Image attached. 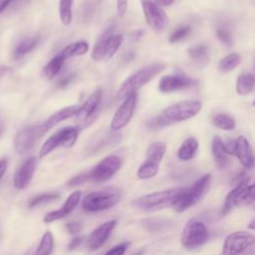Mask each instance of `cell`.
Instances as JSON below:
<instances>
[{
	"label": "cell",
	"instance_id": "cell-26",
	"mask_svg": "<svg viewBox=\"0 0 255 255\" xmlns=\"http://www.w3.org/2000/svg\"><path fill=\"white\" fill-rule=\"evenodd\" d=\"M236 92L241 96L250 94L254 87V77L250 73H242L236 80Z\"/></svg>",
	"mask_w": 255,
	"mask_h": 255
},
{
	"label": "cell",
	"instance_id": "cell-50",
	"mask_svg": "<svg viewBox=\"0 0 255 255\" xmlns=\"http://www.w3.org/2000/svg\"><path fill=\"white\" fill-rule=\"evenodd\" d=\"M7 71H8L7 67H0V77L3 76Z\"/></svg>",
	"mask_w": 255,
	"mask_h": 255
},
{
	"label": "cell",
	"instance_id": "cell-10",
	"mask_svg": "<svg viewBox=\"0 0 255 255\" xmlns=\"http://www.w3.org/2000/svg\"><path fill=\"white\" fill-rule=\"evenodd\" d=\"M103 100L102 89H97L88 100L79 108L76 116L77 122L82 125V128L90 126L100 114L101 104Z\"/></svg>",
	"mask_w": 255,
	"mask_h": 255
},
{
	"label": "cell",
	"instance_id": "cell-5",
	"mask_svg": "<svg viewBox=\"0 0 255 255\" xmlns=\"http://www.w3.org/2000/svg\"><path fill=\"white\" fill-rule=\"evenodd\" d=\"M250 177H246L238 182V184L226 195L222 214H227L234 207L243 205H252L254 202V184L249 183Z\"/></svg>",
	"mask_w": 255,
	"mask_h": 255
},
{
	"label": "cell",
	"instance_id": "cell-24",
	"mask_svg": "<svg viewBox=\"0 0 255 255\" xmlns=\"http://www.w3.org/2000/svg\"><path fill=\"white\" fill-rule=\"evenodd\" d=\"M198 149V141L195 137L186 138L177 150V156L179 159L187 161L192 159Z\"/></svg>",
	"mask_w": 255,
	"mask_h": 255
},
{
	"label": "cell",
	"instance_id": "cell-2",
	"mask_svg": "<svg viewBox=\"0 0 255 255\" xmlns=\"http://www.w3.org/2000/svg\"><path fill=\"white\" fill-rule=\"evenodd\" d=\"M184 188H170L135 198L132 205L145 211H154L172 206Z\"/></svg>",
	"mask_w": 255,
	"mask_h": 255
},
{
	"label": "cell",
	"instance_id": "cell-48",
	"mask_svg": "<svg viewBox=\"0 0 255 255\" xmlns=\"http://www.w3.org/2000/svg\"><path fill=\"white\" fill-rule=\"evenodd\" d=\"M14 1L16 0H0V14Z\"/></svg>",
	"mask_w": 255,
	"mask_h": 255
},
{
	"label": "cell",
	"instance_id": "cell-41",
	"mask_svg": "<svg viewBox=\"0 0 255 255\" xmlns=\"http://www.w3.org/2000/svg\"><path fill=\"white\" fill-rule=\"evenodd\" d=\"M128 247V243L124 242L120 243L116 246H114L112 249H110L108 252H106L104 255H124Z\"/></svg>",
	"mask_w": 255,
	"mask_h": 255
},
{
	"label": "cell",
	"instance_id": "cell-20",
	"mask_svg": "<svg viewBox=\"0 0 255 255\" xmlns=\"http://www.w3.org/2000/svg\"><path fill=\"white\" fill-rule=\"evenodd\" d=\"M80 198H81V192L80 191L73 192L72 194L69 195V197L66 199L64 205L60 209L51 211V212H49L48 214L45 215L44 222L51 223L53 221H56V220H59V219H62L64 217H66L78 205V203L80 201Z\"/></svg>",
	"mask_w": 255,
	"mask_h": 255
},
{
	"label": "cell",
	"instance_id": "cell-27",
	"mask_svg": "<svg viewBox=\"0 0 255 255\" xmlns=\"http://www.w3.org/2000/svg\"><path fill=\"white\" fill-rule=\"evenodd\" d=\"M39 43V37H30L22 40L15 48L13 56L15 59H20L32 52Z\"/></svg>",
	"mask_w": 255,
	"mask_h": 255
},
{
	"label": "cell",
	"instance_id": "cell-43",
	"mask_svg": "<svg viewBox=\"0 0 255 255\" xmlns=\"http://www.w3.org/2000/svg\"><path fill=\"white\" fill-rule=\"evenodd\" d=\"M128 9V0H117V14L120 18L124 17Z\"/></svg>",
	"mask_w": 255,
	"mask_h": 255
},
{
	"label": "cell",
	"instance_id": "cell-25",
	"mask_svg": "<svg viewBox=\"0 0 255 255\" xmlns=\"http://www.w3.org/2000/svg\"><path fill=\"white\" fill-rule=\"evenodd\" d=\"M65 63V59L61 54H58L54 58H52L44 67L43 75L47 80H53L61 71L63 65Z\"/></svg>",
	"mask_w": 255,
	"mask_h": 255
},
{
	"label": "cell",
	"instance_id": "cell-7",
	"mask_svg": "<svg viewBox=\"0 0 255 255\" xmlns=\"http://www.w3.org/2000/svg\"><path fill=\"white\" fill-rule=\"evenodd\" d=\"M166 144L163 141H154L147 147L145 160L137 169V177L139 179H148L153 177L159 168V163L165 153Z\"/></svg>",
	"mask_w": 255,
	"mask_h": 255
},
{
	"label": "cell",
	"instance_id": "cell-37",
	"mask_svg": "<svg viewBox=\"0 0 255 255\" xmlns=\"http://www.w3.org/2000/svg\"><path fill=\"white\" fill-rule=\"evenodd\" d=\"M192 31V28L191 26L189 25H184V26H181L179 28H177L176 30H174L171 35L169 36V43L173 44V43H177L181 40H183L184 38H186Z\"/></svg>",
	"mask_w": 255,
	"mask_h": 255
},
{
	"label": "cell",
	"instance_id": "cell-19",
	"mask_svg": "<svg viewBox=\"0 0 255 255\" xmlns=\"http://www.w3.org/2000/svg\"><path fill=\"white\" fill-rule=\"evenodd\" d=\"M79 108L80 107L77 105L63 108V109L57 111L56 113H54L52 116H50L45 122H43L42 124H39V128H40V130L43 133V135L47 131H49L52 128H54L56 125H58L59 123L69 119L72 116H75L77 114Z\"/></svg>",
	"mask_w": 255,
	"mask_h": 255
},
{
	"label": "cell",
	"instance_id": "cell-51",
	"mask_svg": "<svg viewBox=\"0 0 255 255\" xmlns=\"http://www.w3.org/2000/svg\"><path fill=\"white\" fill-rule=\"evenodd\" d=\"M143 253H144V249H139V250H137L135 253H133L131 255H143Z\"/></svg>",
	"mask_w": 255,
	"mask_h": 255
},
{
	"label": "cell",
	"instance_id": "cell-28",
	"mask_svg": "<svg viewBox=\"0 0 255 255\" xmlns=\"http://www.w3.org/2000/svg\"><path fill=\"white\" fill-rule=\"evenodd\" d=\"M89 50V44L85 41H77L74 43L69 44L67 47H65L61 51L62 57L66 60L70 57H75V56H81L84 55L88 52Z\"/></svg>",
	"mask_w": 255,
	"mask_h": 255
},
{
	"label": "cell",
	"instance_id": "cell-31",
	"mask_svg": "<svg viewBox=\"0 0 255 255\" xmlns=\"http://www.w3.org/2000/svg\"><path fill=\"white\" fill-rule=\"evenodd\" d=\"M212 124L216 128L223 130H232L235 128L236 126L235 120L231 116L223 113L214 115V117L212 118Z\"/></svg>",
	"mask_w": 255,
	"mask_h": 255
},
{
	"label": "cell",
	"instance_id": "cell-44",
	"mask_svg": "<svg viewBox=\"0 0 255 255\" xmlns=\"http://www.w3.org/2000/svg\"><path fill=\"white\" fill-rule=\"evenodd\" d=\"M142 36H143V30L142 29H134V30H132L128 33V39L132 43L137 42Z\"/></svg>",
	"mask_w": 255,
	"mask_h": 255
},
{
	"label": "cell",
	"instance_id": "cell-15",
	"mask_svg": "<svg viewBox=\"0 0 255 255\" xmlns=\"http://www.w3.org/2000/svg\"><path fill=\"white\" fill-rule=\"evenodd\" d=\"M197 80L185 75L174 74L161 77L158 83V90L161 93H173L181 90H186L197 86Z\"/></svg>",
	"mask_w": 255,
	"mask_h": 255
},
{
	"label": "cell",
	"instance_id": "cell-45",
	"mask_svg": "<svg viewBox=\"0 0 255 255\" xmlns=\"http://www.w3.org/2000/svg\"><path fill=\"white\" fill-rule=\"evenodd\" d=\"M84 242V236H80V237H75L71 240V242L68 245V250H74L78 247H80L82 245V243Z\"/></svg>",
	"mask_w": 255,
	"mask_h": 255
},
{
	"label": "cell",
	"instance_id": "cell-34",
	"mask_svg": "<svg viewBox=\"0 0 255 255\" xmlns=\"http://www.w3.org/2000/svg\"><path fill=\"white\" fill-rule=\"evenodd\" d=\"M169 221L166 219H157V218H147L142 220V225L145 229L149 231H161L165 228H168Z\"/></svg>",
	"mask_w": 255,
	"mask_h": 255
},
{
	"label": "cell",
	"instance_id": "cell-35",
	"mask_svg": "<svg viewBox=\"0 0 255 255\" xmlns=\"http://www.w3.org/2000/svg\"><path fill=\"white\" fill-rule=\"evenodd\" d=\"M123 42H124V36L123 35H113L110 38L109 42H108L105 59L112 58L116 54V52L119 50V48L121 47Z\"/></svg>",
	"mask_w": 255,
	"mask_h": 255
},
{
	"label": "cell",
	"instance_id": "cell-12",
	"mask_svg": "<svg viewBox=\"0 0 255 255\" xmlns=\"http://www.w3.org/2000/svg\"><path fill=\"white\" fill-rule=\"evenodd\" d=\"M255 237L247 231H236L229 234L224 241L221 255H240L254 244Z\"/></svg>",
	"mask_w": 255,
	"mask_h": 255
},
{
	"label": "cell",
	"instance_id": "cell-21",
	"mask_svg": "<svg viewBox=\"0 0 255 255\" xmlns=\"http://www.w3.org/2000/svg\"><path fill=\"white\" fill-rule=\"evenodd\" d=\"M234 154L237 156V158L244 167L252 168L254 163L252 147L245 136L240 135L236 138Z\"/></svg>",
	"mask_w": 255,
	"mask_h": 255
},
{
	"label": "cell",
	"instance_id": "cell-38",
	"mask_svg": "<svg viewBox=\"0 0 255 255\" xmlns=\"http://www.w3.org/2000/svg\"><path fill=\"white\" fill-rule=\"evenodd\" d=\"M216 37L217 39L224 45L226 46H231L232 45V34L230 31L224 27H218L216 29Z\"/></svg>",
	"mask_w": 255,
	"mask_h": 255
},
{
	"label": "cell",
	"instance_id": "cell-3",
	"mask_svg": "<svg viewBox=\"0 0 255 255\" xmlns=\"http://www.w3.org/2000/svg\"><path fill=\"white\" fill-rule=\"evenodd\" d=\"M121 189L117 187H106L102 190L94 191L88 194L84 199L82 206L87 212H97L110 209L121 199Z\"/></svg>",
	"mask_w": 255,
	"mask_h": 255
},
{
	"label": "cell",
	"instance_id": "cell-29",
	"mask_svg": "<svg viewBox=\"0 0 255 255\" xmlns=\"http://www.w3.org/2000/svg\"><path fill=\"white\" fill-rule=\"evenodd\" d=\"M187 54L192 61L199 64H203L208 61L209 49H208V46L204 44H197L188 48Z\"/></svg>",
	"mask_w": 255,
	"mask_h": 255
},
{
	"label": "cell",
	"instance_id": "cell-4",
	"mask_svg": "<svg viewBox=\"0 0 255 255\" xmlns=\"http://www.w3.org/2000/svg\"><path fill=\"white\" fill-rule=\"evenodd\" d=\"M211 183V175L209 173L202 175L188 189H184L179 197L172 205L175 211L182 212L196 204L208 191Z\"/></svg>",
	"mask_w": 255,
	"mask_h": 255
},
{
	"label": "cell",
	"instance_id": "cell-47",
	"mask_svg": "<svg viewBox=\"0 0 255 255\" xmlns=\"http://www.w3.org/2000/svg\"><path fill=\"white\" fill-rule=\"evenodd\" d=\"M73 78H74V75H72V74H70V75L64 77V78L59 82V87H60V88L66 87L67 85H69V84L73 81Z\"/></svg>",
	"mask_w": 255,
	"mask_h": 255
},
{
	"label": "cell",
	"instance_id": "cell-46",
	"mask_svg": "<svg viewBox=\"0 0 255 255\" xmlns=\"http://www.w3.org/2000/svg\"><path fill=\"white\" fill-rule=\"evenodd\" d=\"M7 167H8V160L6 158L0 159V180L4 176V174L7 170Z\"/></svg>",
	"mask_w": 255,
	"mask_h": 255
},
{
	"label": "cell",
	"instance_id": "cell-36",
	"mask_svg": "<svg viewBox=\"0 0 255 255\" xmlns=\"http://www.w3.org/2000/svg\"><path fill=\"white\" fill-rule=\"evenodd\" d=\"M60 197V195L58 193H44L41 195H38L36 197H34L33 199H31V201L29 202V207L33 208L42 204H46L49 203L51 201H54L56 199H58Z\"/></svg>",
	"mask_w": 255,
	"mask_h": 255
},
{
	"label": "cell",
	"instance_id": "cell-16",
	"mask_svg": "<svg viewBox=\"0 0 255 255\" xmlns=\"http://www.w3.org/2000/svg\"><path fill=\"white\" fill-rule=\"evenodd\" d=\"M42 137L38 125L21 129L14 138V146L19 154H26L34 145L37 139Z\"/></svg>",
	"mask_w": 255,
	"mask_h": 255
},
{
	"label": "cell",
	"instance_id": "cell-14",
	"mask_svg": "<svg viewBox=\"0 0 255 255\" xmlns=\"http://www.w3.org/2000/svg\"><path fill=\"white\" fill-rule=\"evenodd\" d=\"M143 15L148 26L155 32H162L167 23L164 11L151 0H140Z\"/></svg>",
	"mask_w": 255,
	"mask_h": 255
},
{
	"label": "cell",
	"instance_id": "cell-49",
	"mask_svg": "<svg viewBox=\"0 0 255 255\" xmlns=\"http://www.w3.org/2000/svg\"><path fill=\"white\" fill-rule=\"evenodd\" d=\"M174 0H156L158 6H170Z\"/></svg>",
	"mask_w": 255,
	"mask_h": 255
},
{
	"label": "cell",
	"instance_id": "cell-17",
	"mask_svg": "<svg viewBox=\"0 0 255 255\" xmlns=\"http://www.w3.org/2000/svg\"><path fill=\"white\" fill-rule=\"evenodd\" d=\"M117 225V220H109L98 226L88 237L87 246L90 250L94 251L101 248L110 237L111 233Z\"/></svg>",
	"mask_w": 255,
	"mask_h": 255
},
{
	"label": "cell",
	"instance_id": "cell-40",
	"mask_svg": "<svg viewBox=\"0 0 255 255\" xmlns=\"http://www.w3.org/2000/svg\"><path fill=\"white\" fill-rule=\"evenodd\" d=\"M89 181V174H88V171L87 172H83V173H80L76 176H74L69 182H68V185L69 186H78L80 184H83L85 182Z\"/></svg>",
	"mask_w": 255,
	"mask_h": 255
},
{
	"label": "cell",
	"instance_id": "cell-18",
	"mask_svg": "<svg viewBox=\"0 0 255 255\" xmlns=\"http://www.w3.org/2000/svg\"><path fill=\"white\" fill-rule=\"evenodd\" d=\"M37 167V158L31 156L27 158L18 168L14 175V186L17 189H25L29 186Z\"/></svg>",
	"mask_w": 255,
	"mask_h": 255
},
{
	"label": "cell",
	"instance_id": "cell-39",
	"mask_svg": "<svg viewBox=\"0 0 255 255\" xmlns=\"http://www.w3.org/2000/svg\"><path fill=\"white\" fill-rule=\"evenodd\" d=\"M146 126H147V128L149 129H153L154 130V129H158V128H161L163 127H166L167 124L165 123V121L163 120L161 115H159V116L151 119L149 122H147Z\"/></svg>",
	"mask_w": 255,
	"mask_h": 255
},
{
	"label": "cell",
	"instance_id": "cell-22",
	"mask_svg": "<svg viewBox=\"0 0 255 255\" xmlns=\"http://www.w3.org/2000/svg\"><path fill=\"white\" fill-rule=\"evenodd\" d=\"M211 151L216 165L219 168H226L229 164V154L227 153L223 140L219 135H214L211 142Z\"/></svg>",
	"mask_w": 255,
	"mask_h": 255
},
{
	"label": "cell",
	"instance_id": "cell-9",
	"mask_svg": "<svg viewBox=\"0 0 255 255\" xmlns=\"http://www.w3.org/2000/svg\"><path fill=\"white\" fill-rule=\"evenodd\" d=\"M80 133L79 127H66L51 135L41 146L39 157H44L59 146L72 147Z\"/></svg>",
	"mask_w": 255,
	"mask_h": 255
},
{
	"label": "cell",
	"instance_id": "cell-13",
	"mask_svg": "<svg viewBox=\"0 0 255 255\" xmlns=\"http://www.w3.org/2000/svg\"><path fill=\"white\" fill-rule=\"evenodd\" d=\"M137 102V94L132 93L124 99L122 105L115 113L112 122H111V129L112 130H120L124 128L131 120Z\"/></svg>",
	"mask_w": 255,
	"mask_h": 255
},
{
	"label": "cell",
	"instance_id": "cell-42",
	"mask_svg": "<svg viewBox=\"0 0 255 255\" xmlns=\"http://www.w3.org/2000/svg\"><path fill=\"white\" fill-rule=\"evenodd\" d=\"M65 228L66 230L68 231V233L72 234V235H75L77 233H79L82 229V224L78 221H72V222H69L65 225Z\"/></svg>",
	"mask_w": 255,
	"mask_h": 255
},
{
	"label": "cell",
	"instance_id": "cell-33",
	"mask_svg": "<svg viewBox=\"0 0 255 255\" xmlns=\"http://www.w3.org/2000/svg\"><path fill=\"white\" fill-rule=\"evenodd\" d=\"M241 62V57L239 54L231 53L223 57L218 64V68L222 73H228L234 70Z\"/></svg>",
	"mask_w": 255,
	"mask_h": 255
},
{
	"label": "cell",
	"instance_id": "cell-1",
	"mask_svg": "<svg viewBox=\"0 0 255 255\" xmlns=\"http://www.w3.org/2000/svg\"><path fill=\"white\" fill-rule=\"evenodd\" d=\"M165 67L166 65L164 63L155 62L147 66H144L136 72H134L128 79H126L120 87L117 93V100H124L130 94L136 93L137 90L146 85L156 75L160 74L165 69Z\"/></svg>",
	"mask_w": 255,
	"mask_h": 255
},
{
	"label": "cell",
	"instance_id": "cell-23",
	"mask_svg": "<svg viewBox=\"0 0 255 255\" xmlns=\"http://www.w3.org/2000/svg\"><path fill=\"white\" fill-rule=\"evenodd\" d=\"M114 35V27L110 26L108 27L98 38L95 46L93 47V50L91 52V57L95 61H101L105 59L106 56V49L108 42L110 38Z\"/></svg>",
	"mask_w": 255,
	"mask_h": 255
},
{
	"label": "cell",
	"instance_id": "cell-11",
	"mask_svg": "<svg viewBox=\"0 0 255 255\" xmlns=\"http://www.w3.org/2000/svg\"><path fill=\"white\" fill-rule=\"evenodd\" d=\"M122 159L118 155H109L103 158L98 164H96L90 171L89 181L102 183L108 181L115 173L121 168Z\"/></svg>",
	"mask_w": 255,
	"mask_h": 255
},
{
	"label": "cell",
	"instance_id": "cell-32",
	"mask_svg": "<svg viewBox=\"0 0 255 255\" xmlns=\"http://www.w3.org/2000/svg\"><path fill=\"white\" fill-rule=\"evenodd\" d=\"M73 2L74 0H60L59 1V16L63 25L69 26L73 20Z\"/></svg>",
	"mask_w": 255,
	"mask_h": 255
},
{
	"label": "cell",
	"instance_id": "cell-8",
	"mask_svg": "<svg viewBox=\"0 0 255 255\" xmlns=\"http://www.w3.org/2000/svg\"><path fill=\"white\" fill-rule=\"evenodd\" d=\"M202 104L199 101H183L173 104L160 114L167 125L179 123L195 117L201 110Z\"/></svg>",
	"mask_w": 255,
	"mask_h": 255
},
{
	"label": "cell",
	"instance_id": "cell-52",
	"mask_svg": "<svg viewBox=\"0 0 255 255\" xmlns=\"http://www.w3.org/2000/svg\"><path fill=\"white\" fill-rule=\"evenodd\" d=\"M25 255H34V250L33 249H31V250H29Z\"/></svg>",
	"mask_w": 255,
	"mask_h": 255
},
{
	"label": "cell",
	"instance_id": "cell-6",
	"mask_svg": "<svg viewBox=\"0 0 255 255\" xmlns=\"http://www.w3.org/2000/svg\"><path fill=\"white\" fill-rule=\"evenodd\" d=\"M208 237L209 234L205 224L195 218H191L183 227L180 241L185 249L193 250L204 245Z\"/></svg>",
	"mask_w": 255,
	"mask_h": 255
},
{
	"label": "cell",
	"instance_id": "cell-30",
	"mask_svg": "<svg viewBox=\"0 0 255 255\" xmlns=\"http://www.w3.org/2000/svg\"><path fill=\"white\" fill-rule=\"evenodd\" d=\"M53 248H54L53 234L50 231H46L43 234L37 249L34 251V255H51Z\"/></svg>",
	"mask_w": 255,
	"mask_h": 255
}]
</instances>
